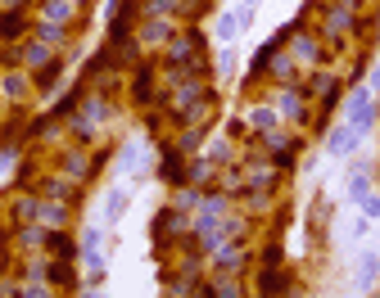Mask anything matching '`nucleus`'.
Wrapping results in <instances>:
<instances>
[{
    "mask_svg": "<svg viewBox=\"0 0 380 298\" xmlns=\"http://www.w3.org/2000/svg\"><path fill=\"white\" fill-rule=\"evenodd\" d=\"M254 5H258V0H245V10H254Z\"/></svg>",
    "mask_w": 380,
    "mask_h": 298,
    "instance_id": "nucleus-7",
    "label": "nucleus"
},
{
    "mask_svg": "<svg viewBox=\"0 0 380 298\" xmlns=\"http://www.w3.org/2000/svg\"><path fill=\"white\" fill-rule=\"evenodd\" d=\"M299 100H304V95H285V100H281V113L299 117V113H304V104H299Z\"/></svg>",
    "mask_w": 380,
    "mask_h": 298,
    "instance_id": "nucleus-5",
    "label": "nucleus"
},
{
    "mask_svg": "<svg viewBox=\"0 0 380 298\" xmlns=\"http://www.w3.org/2000/svg\"><path fill=\"white\" fill-rule=\"evenodd\" d=\"M240 23H245V10H240V14H227V19L217 23V36H222V41H236V36H240Z\"/></svg>",
    "mask_w": 380,
    "mask_h": 298,
    "instance_id": "nucleus-4",
    "label": "nucleus"
},
{
    "mask_svg": "<svg viewBox=\"0 0 380 298\" xmlns=\"http://www.w3.org/2000/svg\"><path fill=\"white\" fill-rule=\"evenodd\" d=\"M362 208H367V217H371V222H376V217H380V194H371V199L362 203Z\"/></svg>",
    "mask_w": 380,
    "mask_h": 298,
    "instance_id": "nucleus-6",
    "label": "nucleus"
},
{
    "mask_svg": "<svg viewBox=\"0 0 380 298\" xmlns=\"http://www.w3.org/2000/svg\"><path fill=\"white\" fill-rule=\"evenodd\" d=\"M376 86H380V68H376Z\"/></svg>",
    "mask_w": 380,
    "mask_h": 298,
    "instance_id": "nucleus-8",
    "label": "nucleus"
},
{
    "mask_svg": "<svg viewBox=\"0 0 380 298\" xmlns=\"http://www.w3.org/2000/svg\"><path fill=\"white\" fill-rule=\"evenodd\" d=\"M367 190H371V168H353V176H348V194L362 199Z\"/></svg>",
    "mask_w": 380,
    "mask_h": 298,
    "instance_id": "nucleus-3",
    "label": "nucleus"
},
{
    "mask_svg": "<svg viewBox=\"0 0 380 298\" xmlns=\"http://www.w3.org/2000/svg\"><path fill=\"white\" fill-rule=\"evenodd\" d=\"M358 127H353V122H344V127L339 131H331V140H326V154H331V159H344V154H353V149H358Z\"/></svg>",
    "mask_w": 380,
    "mask_h": 298,
    "instance_id": "nucleus-2",
    "label": "nucleus"
},
{
    "mask_svg": "<svg viewBox=\"0 0 380 298\" xmlns=\"http://www.w3.org/2000/svg\"><path fill=\"white\" fill-rule=\"evenodd\" d=\"M348 122L358 131H367L371 122H376V100H371V91H358V95L348 100Z\"/></svg>",
    "mask_w": 380,
    "mask_h": 298,
    "instance_id": "nucleus-1",
    "label": "nucleus"
}]
</instances>
